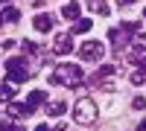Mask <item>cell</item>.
Instances as JSON below:
<instances>
[{"label":"cell","mask_w":146,"mask_h":131,"mask_svg":"<svg viewBox=\"0 0 146 131\" xmlns=\"http://www.w3.org/2000/svg\"><path fill=\"white\" fill-rule=\"evenodd\" d=\"M53 131H70V128H67V125H56Z\"/></svg>","instance_id":"obj_25"},{"label":"cell","mask_w":146,"mask_h":131,"mask_svg":"<svg viewBox=\"0 0 146 131\" xmlns=\"http://www.w3.org/2000/svg\"><path fill=\"white\" fill-rule=\"evenodd\" d=\"M129 55H131V58H140V55H146V35H137V38H135V44H131Z\"/></svg>","instance_id":"obj_8"},{"label":"cell","mask_w":146,"mask_h":131,"mask_svg":"<svg viewBox=\"0 0 146 131\" xmlns=\"http://www.w3.org/2000/svg\"><path fill=\"white\" fill-rule=\"evenodd\" d=\"M0 23H3V18H0Z\"/></svg>","instance_id":"obj_30"},{"label":"cell","mask_w":146,"mask_h":131,"mask_svg":"<svg viewBox=\"0 0 146 131\" xmlns=\"http://www.w3.org/2000/svg\"><path fill=\"white\" fill-rule=\"evenodd\" d=\"M32 73V64L29 58H6V79L15 82V85H21V82H27Z\"/></svg>","instance_id":"obj_2"},{"label":"cell","mask_w":146,"mask_h":131,"mask_svg":"<svg viewBox=\"0 0 146 131\" xmlns=\"http://www.w3.org/2000/svg\"><path fill=\"white\" fill-rule=\"evenodd\" d=\"M44 3H47V0H32V6H38V9H41Z\"/></svg>","instance_id":"obj_24"},{"label":"cell","mask_w":146,"mask_h":131,"mask_svg":"<svg viewBox=\"0 0 146 131\" xmlns=\"http://www.w3.org/2000/svg\"><path fill=\"white\" fill-rule=\"evenodd\" d=\"M137 131H146V120H140V125H137Z\"/></svg>","instance_id":"obj_26"},{"label":"cell","mask_w":146,"mask_h":131,"mask_svg":"<svg viewBox=\"0 0 146 131\" xmlns=\"http://www.w3.org/2000/svg\"><path fill=\"white\" fill-rule=\"evenodd\" d=\"M91 9H94V12H100V15H102V18L108 15V6L102 3V0H91Z\"/></svg>","instance_id":"obj_17"},{"label":"cell","mask_w":146,"mask_h":131,"mask_svg":"<svg viewBox=\"0 0 146 131\" xmlns=\"http://www.w3.org/2000/svg\"><path fill=\"white\" fill-rule=\"evenodd\" d=\"M15 47H18L15 38H6V41H3V50H15Z\"/></svg>","instance_id":"obj_20"},{"label":"cell","mask_w":146,"mask_h":131,"mask_svg":"<svg viewBox=\"0 0 146 131\" xmlns=\"http://www.w3.org/2000/svg\"><path fill=\"white\" fill-rule=\"evenodd\" d=\"M143 20H146V12H143Z\"/></svg>","instance_id":"obj_29"},{"label":"cell","mask_w":146,"mask_h":131,"mask_svg":"<svg viewBox=\"0 0 146 131\" xmlns=\"http://www.w3.org/2000/svg\"><path fill=\"white\" fill-rule=\"evenodd\" d=\"M146 82V73L143 70H135V73H131V85H143Z\"/></svg>","instance_id":"obj_18"},{"label":"cell","mask_w":146,"mask_h":131,"mask_svg":"<svg viewBox=\"0 0 146 131\" xmlns=\"http://www.w3.org/2000/svg\"><path fill=\"white\" fill-rule=\"evenodd\" d=\"M114 64H105V67H100V70H96V73H94V85H100V82H105L108 76H114Z\"/></svg>","instance_id":"obj_10"},{"label":"cell","mask_w":146,"mask_h":131,"mask_svg":"<svg viewBox=\"0 0 146 131\" xmlns=\"http://www.w3.org/2000/svg\"><path fill=\"white\" fill-rule=\"evenodd\" d=\"M0 99H3V102H12V99H15V82L3 79V85H0Z\"/></svg>","instance_id":"obj_9"},{"label":"cell","mask_w":146,"mask_h":131,"mask_svg":"<svg viewBox=\"0 0 146 131\" xmlns=\"http://www.w3.org/2000/svg\"><path fill=\"white\" fill-rule=\"evenodd\" d=\"M32 26L38 29V32H50V29H53V18H50V15H44V12H41V15H35Z\"/></svg>","instance_id":"obj_7"},{"label":"cell","mask_w":146,"mask_h":131,"mask_svg":"<svg viewBox=\"0 0 146 131\" xmlns=\"http://www.w3.org/2000/svg\"><path fill=\"white\" fill-rule=\"evenodd\" d=\"M53 53H56V55H67V53H73V35H70V32H58V35H56Z\"/></svg>","instance_id":"obj_5"},{"label":"cell","mask_w":146,"mask_h":131,"mask_svg":"<svg viewBox=\"0 0 146 131\" xmlns=\"http://www.w3.org/2000/svg\"><path fill=\"white\" fill-rule=\"evenodd\" d=\"M64 108H67L64 102H50V105H47V114H50V117H62Z\"/></svg>","instance_id":"obj_13"},{"label":"cell","mask_w":146,"mask_h":131,"mask_svg":"<svg viewBox=\"0 0 146 131\" xmlns=\"http://www.w3.org/2000/svg\"><path fill=\"white\" fill-rule=\"evenodd\" d=\"M102 55H105V47L100 41H85L79 47V58H82V61H100Z\"/></svg>","instance_id":"obj_4"},{"label":"cell","mask_w":146,"mask_h":131,"mask_svg":"<svg viewBox=\"0 0 146 131\" xmlns=\"http://www.w3.org/2000/svg\"><path fill=\"white\" fill-rule=\"evenodd\" d=\"M82 67H76V64H58L56 70H53V76H50V82L53 85H64V88H76V85H82Z\"/></svg>","instance_id":"obj_1"},{"label":"cell","mask_w":146,"mask_h":131,"mask_svg":"<svg viewBox=\"0 0 146 131\" xmlns=\"http://www.w3.org/2000/svg\"><path fill=\"white\" fill-rule=\"evenodd\" d=\"M73 120H76L79 125H91L96 120V102L94 99H79L76 105H73Z\"/></svg>","instance_id":"obj_3"},{"label":"cell","mask_w":146,"mask_h":131,"mask_svg":"<svg viewBox=\"0 0 146 131\" xmlns=\"http://www.w3.org/2000/svg\"><path fill=\"white\" fill-rule=\"evenodd\" d=\"M117 3H120V6H131V3H135V0H117Z\"/></svg>","instance_id":"obj_23"},{"label":"cell","mask_w":146,"mask_h":131,"mask_svg":"<svg viewBox=\"0 0 146 131\" xmlns=\"http://www.w3.org/2000/svg\"><path fill=\"white\" fill-rule=\"evenodd\" d=\"M0 18H3L6 23H15V20L21 18V12H18L15 6H9V9H3V15H0Z\"/></svg>","instance_id":"obj_14"},{"label":"cell","mask_w":146,"mask_h":131,"mask_svg":"<svg viewBox=\"0 0 146 131\" xmlns=\"http://www.w3.org/2000/svg\"><path fill=\"white\" fill-rule=\"evenodd\" d=\"M137 67H140L143 73H146V55H140V58H137Z\"/></svg>","instance_id":"obj_22"},{"label":"cell","mask_w":146,"mask_h":131,"mask_svg":"<svg viewBox=\"0 0 146 131\" xmlns=\"http://www.w3.org/2000/svg\"><path fill=\"white\" fill-rule=\"evenodd\" d=\"M91 26H94V20L91 18H82L76 26H73V32H91Z\"/></svg>","instance_id":"obj_16"},{"label":"cell","mask_w":146,"mask_h":131,"mask_svg":"<svg viewBox=\"0 0 146 131\" xmlns=\"http://www.w3.org/2000/svg\"><path fill=\"white\" fill-rule=\"evenodd\" d=\"M0 131H15V125L6 122V120H0Z\"/></svg>","instance_id":"obj_21"},{"label":"cell","mask_w":146,"mask_h":131,"mask_svg":"<svg viewBox=\"0 0 146 131\" xmlns=\"http://www.w3.org/2000/svg\"><path fill=\"white\" fill-rule=\"evenodd\" d=\"M108 38L117 41V50H123V47H126V35L120 32V29H111V32H108Z\"/></svg>","instance_id":"obj_15"},{"label":"cell","mask_w":146,"mask_h":131,"mask_svg":"<svg viewBox=\"0 0 146 131\" xmlns=\"http://www.w3.org/2000/svg\"><path fill=\"white\" fill-rule=\"evenodd\" d=\"M131 105H135L137 111H143V108H146V96H135V102H131Z\"/></svg>","instance_id":"obj_19"},{"label":"cell","mask_w":146,"mask_h":131,"mask_svg":"<svg viewBox=\"0 0 146 131\" xmlns=\"http://www.w3.org/2000/svg\"><path fill=\"white\" fill-rule=\"evenodd\" d=\"M27 102L32 105V108H38V105H44V102H47V90H32Z\"/></svg>","instance_id":"obj_11"},{"label":"cell","mask_w":146,"mask_h":131,"mask_svg":"<svg viewBox=\"0 0 146 131\" xmlns=\"http://www.w3.org/2000/svg\"><path fill=\"white\" fill-rule=\"evenodd\" d=\"M32 111H35V108H32L29 102H23V105H18V102H12V105H9V114L15 117V120H23V117H29Z\"/></svg>","instance_id":"obj_6"},{"label":"cell","mask_w":146,"mask_h":131,"mask_svg":"<svg viewBox=\"0 0 146 131\" xmlns=\"http://www.w3.org/2000/svg\"><path fill=\"white\" fill-rule=\"evenodd\" d=\"M62 15H64L67 20H73V18H79V3H64V9H62Z\"/></svg>","instance_id":"obj_12"},{"label":"cell","mask_w":146,"mask_h":131,"mask_svg":"<svg viewBox=\"0 0 146 131\" xmlns=\"http://www.w3.org/2000/svg\"><path fill=\"white\" fill-rule=\"evenodd\" d=\"M35 131H50V128H47V125H35Z\"/></svg>","instance_id":"obj_27"},{"label":"cell","mask_w":146,"mask_h":131,"mask_svg":"<svg viewBox=\"0 0 146 131\" xmlns=\"http://www.w3.org/2000/svg\"><path fill=\"white\" fill-rule=\"evenodd\" d=\"M15 131H27V128H15Z\"/></svg>","instance_id":"obj_28"}]
</instances>
